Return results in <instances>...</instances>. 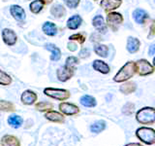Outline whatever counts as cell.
I'll return each mask as SVG.
<instances>
[{
	"label": "cell",
	"instance_id": "1",
	"mask_svg": "<svg viewBox=\"0 0 155 146\" xmlns=\"http://www.w3.org/2000/svg\"><path fill=\"white\" fill-rule=\"evenodd\" d=\"M136 73V67L134 61H128L120 68V70L114 77V81L116 83H122L131 79Z\"/></svg>",
	"mask_w": 155,
	"mask_h": 146
},
{
	"label": "cell",
	"instance_id": "2",
	"mask_svg": "<svg viewBox=\"0 0 155 146\" xmlns=\"http://www.w3.org/2000/svg\"><path fill=\"white\" fill-rule=\"evenodd\" d=\"M136 120L142 125H152L155 123V109L153 107H143L136 113Z\"/></svg>",
	"mask_w": 155,
	"mask_h": 146
},
{
	"label": "cell",
	"instance_id": "3",
	"mask_svg": "<svg viewBox=\"0 0 155 146\" xmlns=\"http://www.w3.org/2000/svg\"><path fill=\"white\" fill-rule=\"evenodd\" d=\"M136 136L147 145H153L155 143V130L152 128L142 127L136 130Z\"/></svg>",
	"mask_w": 155,
	"mask_h": 146
},
{
	"label": "cell",
	"instance_id": "4",
	"mask_svg": "<svg viewBox=\"0 0 155 146\" xmlns=\"http://www.w3.org/2000/svg\"><path fill=\"white\" fill-rule=\"evenodd\" d=\"M44 94L46 96L54 99L57 100H66L71 96V94L69 91L64 90V89H54V88H46L44 90Z\"/></svg>",
	"mask_w": 155,
	"mask_h": 146
},
{
	"label": "cell",
	"instance_id": "5",
	"mask_svg": "<svg viewBox=\"0 0 155 146\" xmlns=\"http://www.w3.org/2000/svg\"><path fill=\"white\" fill-rule=\"evenodd\" d=\"M136 67V72L138 73L140 76H147L152 74L154 72V67L153 65L147 60H139L135 63Z\"/></svg>",
	"mask_w": 155,
	"mask_h": 146
},
{
	"label": "cell",
	"instance_id": "6",
	"mask_svg": "<svg viewBox=\"0 0 155 146\" xmlns=\"http://www.w3.org/2000/svg\"><path fill=\"white\" fill-rule=\"evenodd\" d=\"M122 23H123V17L120 13L110 12L107 15V23H108V26L110 29H113L114 31L117 30Z\"/></svg>",
	"mask_w": 155,
	"mask_h": 146
},
{
	"label": "cell",
	"instance_id": "7",
	"mask_svg": "<svg viewBox=\"0 0 155 146\" xmlns=\"http://www.w3.org/2000/svg\"><path fill=\"white\" fill-rule=\"evenodd\" d=\"M59 110L62 114L68 116H74L80 113V108L77 105L69 102H61L59 104Z\"/></svg>",
	"mask_w": 155,
	"mask_h": 146
},
{
	"label": "cell",
	"instance_id": "8",
	"mask_svg": "<svg viewBox=\"0 0 155 146\" xmlns=\"http://www.w3.org/2000/svg\"><path fill=\"white\" fill-rule=\"evenodd\" d=\"M74 72H75L74 69L67 67L65 65L62 66V67H59L56 71L57 79L60 82H66L68 80H70L71 78L74 76Z\"/></svg>",
	"mask_w": 155,
	"mask_h": 146
},
{
	"label": "cell",
	"instance_id": "9",
	"mask_svg": "<svg viewBox=\"0 0 155 146\" xmlns=\"http://www.w3.org/2000/svg\"><path fill=\"white\" fill-rule=\"evenodd\" d=\"M2 38H3L4 43L6 44V45H8V46L15 45L16 42H17V40H18L17 34L15 33V31L13 30V29H10V28H4L3 29Z\"/></svg>",
	"mask_w": 155,
	"mask_h": 146
},
{
	"label": "cell",
	"instance_id": "10",
	"mask_svg": "<svg viewBox=\"0 0 155 146\" xmlns=\"http://www.w3.org/2000/svg\"><path fill=\"white\" fill-rule=\"evenodd\" d=\"M21 100L24 105H32L37 101V95L31 90H26L22 92Z\"/></svg>",
	"mask_w": 155,
	"mask_h": 146
},
{
	"label": "cell",
	"instance_id": "11",
	"mask_svg": "<svg viewBox=\"0 0 155 146\" xmlns=\"http://www.w3.org/2000/svg\"><path fill=\"white\" fill-rule=\"evenodd\" d=\"M45 118L51 122H53V123H59L62 124L65 122V117L62 113H59L57 111H53V110H50L45 113Z\"/></svg>",
	"mask_w": 155,
	"mask_h": 146
},
{
	"label": "cell",
	"instance_id": "12",
	"mask_svg": "<svg viewBox=\"0 0 155 146\" xmlns=\"http://www.w3.org/2000/svg\"><path fill=\"white\" fill-rule=\"evenodd\" d=\"M122 4V0H102L100 6L103 8L105 11L110 12L117 9Z\"/></svg>",
	"mask_w": 155,
	"mask_h": 146
},
{
	"label": "cell",
	"instance_id": "13",
	"mask_svg": "<svg viewBox=\"0 0 155 146\" xmlns=\"http://www.w3.org/2000/svg\"><path fill=\"white\" fill-rule=\"evenodd\" d=\"M1 146H21V142L15 135L5 134L1 138Z\"/></svg>",
	"mask_w": 155,
	"mask_h": 146
},
{
	"label": "cell",
	"instance_id": "14",
	"mask_svg": "<svg viewBox=\"0 0 155 146\" xmlns=\"http://www.w3.org/2000/svg\"><path fill=\"white\" fill-rule=\"evenodd\" d=\"M10 12H11L13 18L16 19L17 21H23L25 19V12L18 5H12L10 8Z\"/></svg>",
	"mask_w": 155,
	"mask_h": 146
},
{
	"label": "cell",
	"instance_id": "15",
	"mask_svg": "<svg viewBox=\"0 0 155 146\" xmlns=\"http://www.w3.org/2000/svg\"><path fill=\"white\" fill-rule=\"evenodd\" d=\"M133 18L137 23L143 24L148 19V14L143 9H136L133 12Z\"/></svg>",
	"mask_w": 155,
	"mask_h": 146
},
{
	"label": "cell",
	"instance_id": "16",
	"mask_svg": "<svg viewBox=\"0 0 155 146\" xmlns=\"http://www.w3.org/2000/svg\"><path fill=\"white\" fill-rule=\"evenodd\" d=\"M92 67L93 69L98 71L102 74H108V73L110 71V66L107 64V63L103 61H100V60H95L92 63Z\"/></svg>",
	"mask_w": 155,
	"mask_h": 146
},
{
	"label": "cell",
	"instance_id": "17",
	"mask_svg": "<svg viewBox=\"0 0 155 146\" xmlns=\"http://www.w3.org/2000/svg\"><path fill=\"white\" fill-rule=\"evenodd\" d=\"M140 46V42L138 38H135V37H129L128 40H127V51L131 54H134L136 52L139 51Z\"/></svg>",
	"mask_w": 155,
	"mask_h": 146
},
{
	"label": "cell",
	"instance_id": "18",
	"mask_svg": "<svg viewBox=\"0 0 155 146\" xmlns=\"http://www.w3.org/2000/svg\"><path fill=\"white\" fill-rule=\"evenodd\" d=\"M92 24L93 26L98 30L100 33H105L106 32V26H105V21H104V18L102 16H95L92 19Z\"/></svg>",
	"mask_w": 155,
	"mask_h": 146
},
{
	"label": "cell",
	"instance_id": "19",
	"mask_svg": "<svg viewBox=\"0 0 155 146\" xmlns=\"http://www.w3.org/2000/svg\"><path fill=\"white\" fill-rule=\"evenodd\" d=\"M45 48L47 50L51 51V61H57L60 60L61 57V52L59 50V48H57L55 45H53V44H51L48 43L45 46Z\"/></svg>",
	"mask_w": 155,
	"mask_h": 146
},
{
	"label": "cell",
	"instance_id": "20",
	"mask_svg": "<svg viewBox=\"0 0 155 146\" xmlns=\"http://www.w3.org/2000/svg\"><path fill=\"white\" fill-rule=\"evenodd\" d=\"M136 90H137V85H136L135 82H132V81L124 83V84H122L119 88V91L124 95H130V94H132V92H134Z\"/></svg>",
	"mask_w": 155,
	"mask_h": 146
},
{
	"label": "cell",
	"instance_id": "21",
	"mask_svg": "<svg viewBox=\"0 0 155 146\" xmlns=\"http://www.w3.org/2000/svg\"><path fill=\"white\" fill-rule=\"evenodd\" d=\"M81 23H82V19L81 18V16L75 15V16L71 17L67 21V27L72 29V30H74V29H78L81 26Z\"/></svg>",
	"mask_w": 155,
	"mask_h": 146
},
{
	"label": "cell",
	"instance_id": "22",
	"mask_svg": "<svg viewBox=\"0 0 155 146\" xmlns=\"http://www.w3.org/2000/svg\"><path fill=\"white\" fill-rule=\"evenodd\" d=\"M51 13L54 18L60 19V18H63L66 15V10L64 7L62 6V5L56 4V5H53V6L51 8Z\"/></svg>",
	"mask_w": 155,
	"mask_h": 146
},
{
	"label": "cell",
	"instance_id": "23",
	"mask_svg": "<svg viewBox=\"0 0 155 146\" xmlns=\"http://www.w3.org/2000/svg\"><path fill=\"white\" fill-rule=\"evenodd\" d=\"M43 31L48 36H54L57 33V27L53 23L47 22L44 23V26H43Z\"/></svg>",
	"mask_w": 155,
	"mask_h": 146
},
{
	"label": "cell",
	"instance_id": "24",
	"mask_svg": "<svg viewBox=\"0 0 155 146\" xmlns=\"http://www.w3.org/2000/svg\"><path fill=\"white\" fill-rule=\"evenodd\" d=\"M80 102L81 105H84V107H94L97 104V101L95 99V97L88 96V95H84L81 97Z\"/></svg>",
	"mask_w": 155,
	"mask_h": 146
},
{
	"label": "cell",
	"instance_id": "25",
	"mask_svg": "<svg viewBox=\"0 0 155 146\" xmlns=\"http://www.w3.org/2000/svg\"><path fill=\"white\" fill-rule=\"evenodd\" d=\"M22 118L18 115H11L8 118V124L14 129H18L21 128L22 125Z\"/></svg>",
	"mask_w": 155,
	"mask_h": 146
},
{
	"label": "cell",
	"instance_id": "26",
	"mask_svg": "<svg viewBox=\"0 0 155 146\" xmlns=\"http://www.w3.org/2000/svg\"><path fill=\"white\" fill-rule=\"evenodd\" d=\"M106 129V122L103 120H99L94 122L93 124L90 126V130L93 134H100Z\"/></svg>",
	"mask_w": 155,
	"mask_h": 146
},
{
	"label": "cell",
	"instance_id": "27",
	"mask_svg": "<svg viewBox=\"0 0 155 146\" xmlns=\"http://www.w3.org/2000/svg\"><path fill=\"white\" fill-rule=\"evenodd\" d=\"M53 108V104L51 102H47V101H40L37 102L35 104V109L40 112H48Z\"/></svg>",
	"mask_w": 155,
	"mask_h": 146
},
{
	"label": "cell",
	"instance_id": "28",
	"mask_svg": "<svg viewBox=\"0 0 155 146\" xmlns=\"http://www.w3.org/2000/svg\"><path fill=\"white\" fill-rule=\"evenodd\" d=\"M44 5H45V3L43 2V0H35L29 5V9L33 14H38L43 10Z\"/></svg>",
	"mask_w": 155,
	"mask_h": 146
},
{
	"label": "cell",
	"instance_id": "29",
	"mask_svg": "<svg viewBox=\"0 0 155 146\" xmlns=\"http://www.w3.org/2000/svg\"><path fill=\"white\" fill-rule=\"evenodd\" d=\"M94 52L97 56L106 57L109 54V48L106 45H103V44H97L94 47Z\"/></svg>",
	"mask_w": 155,
	"mask_h": 146
},
{
	"label": "cell",
	"instance_id": "30",
	"mask_svg": "<svg viewBox=\"0 0 155 146\" xmlns=\"http://www.w3.org/2000/svg\"><path fill=\"white\" fill-rule=\"evenodd\" d=\"M0 110L6 112H14L16 111V106L11 101L7 100H0Z\"/></svg>",
	"mask_w": 155,
	"mask_h": 146
},
{
	"label": "cell",
	"instance_id": "31",
	"mask_svg": "<svg viewBox=\"0 0 155 146\" xmlns=\"http://www.w3.org/2000/svg\"><path fill=\"white\" fill-rule=\"evenodd\" d=\"M12 84V78L7 73L0 70V85L2 86H9Z\"/></svg>",
	"mask_w": 155,
	"mask_h": 146
},
{
	"label": "cell",
	"instance_id": "32",
	"mask_svg": "<svg viewBox=\"0 0 155 146\" xmlns=\"http://www.w3.org/2000/svg\"><path fill=\"white\" fill-rule=\"evenodd\" d=\"M134 111H135V104L132 103V102H127L122 108V113L127 116L132 115L134 113Z\"/></svg>",
	"mask_w": 155,
	"mask_h": 146
},
{
	"label": "cell",
	"instance_id": "33",
	"mask_svg": "<svg viewBox=\"0 0 155 146\" xmlns=\"http://www.w3.org/2000/svg\"><path fill=\"white\" fill-rule=\"evenodd\" d=\"M78 64H79V60H78V57H67L65 66L69 67V68H72V69L75 70V68H76V66Z\"/></svg>",
	"mask_w": 155,
	"mask_h": 146
},
{
	"label": "cell",
	"instance_id": "34",
	"mask_svg": "<svg viewBox=\"0 0 155 146\" xmlns=\"http://www.w3.org/2000/svg\"><path fill=\"white\" fill-rule=\"evenodd\" d=\"M69 39H70V41H77L80 44H84L85 42L86 38L84 34H82V33H75V34H73V35H71Z\"/></svg>",
	"mask_w": 155,
	"mask_h": 146
},
{
	"label": "cell",
	"instance_id": "35",
	"mask_svg": "<svg viewBox=\"0 0 155 146\" xmlns=\"http://www.w3.org/2000/svg\"><path fill=\"white\" fill-rule=\"evenodd\" d=\"M81 0H64L65 4L67 5L68 7L71 8V9H75L78 7V5L80 4Z\"/></svg>",
	"mask_w": 155,
	"mask_h": 146
},
{
	"label": "cell",
	"instance_id": "36",
	"mask_svg": "<svg viewBox=\"0 0 155 146\" xmlns=\"http://www.w3.org/2000/svg\"><path fill=\"white\" fill-rule=\"evenodd\" d=\"M79 55H80V57H81V58H86L90 56V53H89L88 49L84 48V49H81V51L80 52Z\"/></svg>",
	"mask_w": 155,
	"mask_h": 146
},
{
	"label": "cell",
	"instance_id": "37",
	"mask_svg": "<svg viewBox=\"0 0 155 146\" xmlns=\"http://www.w3.org/2000/svg\"><path fill=\"white\" fill-rule=\"evenodd\" d=\"M68 50H70L71 52H75V51L78 50V45L76 43L69 42V43H68Z\"/></svg>",
	"mask_w": 155,
	"mask_h": 146
},
{
	"label": "cell",
	"instance_id": "38",
	"mask_svg": "<svg viewBox=\"0 0 155 146\" xmlns=\"http://www.w3.org/2000/svg\"><path fill=\"white\" fill-rule=\"evenodd\" d=\"M90 40H91L92 42H93V41H99V40H102V39H101V37H100L99 35L97 36L96 34H92L91 37H90Z\"/></svg>",
	"mask_w": 155,
	"mask_h": 146
},
{
	"label": "cell",
	"instance_id": "39",
	"mask_svg": "<svg viewBox=\"0 0 155 146\" xmlns=\"http://www.w3.org/2000/svg\"><path fill=\"white\" fill-rule=\"evenodd\" d=\"M154 52H155V45H154V44H152V45L150 46V48H149V55L150 56H153L154 55Z\"/></svg>",
	"mask_w": 155,
	"mask_h": 146
},
{
	"label": "cell",
	"instance_id": "40",
	"mask_svg": "<svg viewBox=\"0 0 155 146\" xmlns=\"http://www.w3.org/2000/svg\"><path fill=\"white\" fill-rule=\"evenodd\" d=\"M154 34H155V32H154V23H152L151 26H150V34H149V35L153 36Z\"/></svg>",
	"mask_w": 155,
	"mask_h": 146
},
{
	"label": "cell",
	"instance_id": "41",
	"mask_svg": "<svg viewBox=\"0 0 155 146\" xmlns=\"http://www.w3.org/2000/svg\"><path fill=\"white\" fill-rule=\"evenodd\" d=\"M124 146H143V145L140 144V143H137V142H133V143H128Z\"/></svg>",
	"mask_w": 155,
	"mask_h": 146
},
{
	"label": "cell",
	"instance_id": "42",
	"mask_svg": "<svg viewBox=\"0 0 155 146\" xmlns=\"http://www.w3.org/2000/svg\"><path fill=\"white\" fill-rule=\"evenodd\" d=\"M43 2L45 4H50V3L52 2V0H43Z\"/></svg>",
	"mask_w": 155,
	"mask_h": 146
}]
</instances>
